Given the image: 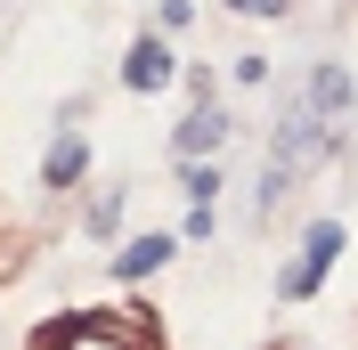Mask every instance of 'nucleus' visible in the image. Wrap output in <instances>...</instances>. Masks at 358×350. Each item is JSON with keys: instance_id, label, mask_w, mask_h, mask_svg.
Listing matches in <instances>:
<instances>
[{"instance_id": "nucleus-1", "label": "nucleus", "mask_w": 358, "mask_h": 350, "mask_svg": "<svg viewBox=\"0 0 358 350\" xmlns=\"http://www.w3.org/2000/svg\"><path fill=\"white\" fill-rule=\"evenodd\" d=\"M317 163H334V122H317L310 106H293L285 122H277V147H268V163H261V212L285 196L293 179H310Z\"/></svg>"}, {"instance_id": "nucleus-6", "label": "nucleus", "mask_w": 358, "mask_h": 350, "mask_svg": "<svg viewBox=\"0 0 358 350\" xmlns=\"http://www.w3.org/2000/svg\"><path fill=\"white\" fill-rule=\"evenodd\" d=\"M82 172H90V139H82V131H57L49 155H41V188H73Z\"/></svg>"}, {"instance_id": "nucleus-3", "label": "nucleus", "mask_w": 358, "mask_h": 350, "mask_svg": "<svg viewBox=\"0 0 358 350\" xmlns=\"http://www.w3.org/2000/svg\"><path fill=\"white\" fill-rule=\"evenodd\" d=\"M342 220H317L310 237H301V261H285V277H277V293H285V302H301V293H317V277H326V269L342 261Z\"/></svg>"}, {"instance_id": "nucleus-7", "label": "nucleus", "mask_w": 358, "mask_h": 350, "mask_svg": "<svg viewBox=\"0 0 358 350\" xmlns=\"http://www.w3.org/2000/svg\"><path fill=\"white\" fill-rule=\"evenodd\" d=\"M220 139H228V114H220V106H196V114H187V122L171 131V147L187 155V163H196V155H212Z\"/></svg>"}, {"instance_id": "nucleus-4", "label": "nucleus", "mask_w": 358, "mask_h": 350, "mask_svg": "<svg viewBox=\"0 0 358 350\" xmlns=\"http://www.w3.org/2000/svg\"><path fill=\"white\" fill-rule=\"evenodd\" d=\"M350 98H358L350 66H310V114H317V122H334V131H342V114H350Z\"/></svg>"}, {"instance_id": "nucleus-2", "label": "nucleus", "mask_w": 358, "mask_h": 350, "mask_svg": "<svg viewBox=\"0 0 358 350\" xmlns=\"http://www.w3.org/2000/svg\"><path fill=\"white\" fill-rule=\"evenodd\" d=\"M147 318H155V309H138V326L122 309H73V318H49V326L33 334V350H155Z\"/></svg>"}, {"instance_id": "nucleus-9", "label": "nucleus", "mask_w": 358, "mask_h": 350, "mask_svg": "<svg viewBox=\"0 0 358 350\" xmlns=\"http://www.w3.org/2000/svg\"><path fill=\"white\" fill-rule=\"evenodd\" d=\"M179 188H187V204H212V188H220V172H212V163H187V172H179Z\"/></svg>"}, {"instance_id": "nucleus-8", "label": "nucleus", "mask_w": 358, "mask_h": 350, "mask_svg": "<svg viewBox=\"0 0 358 350\" xmlns=\"http://www.w3.org/2000/svg\"><path fill=\"white\" fill-rule=\"evenodd\" d=\"M171 261V237H138V244H122V253H114V277H155V269Z\"/></svg>"}, {"instance_id": "nucleus-10", "label": "nucleus", "mask_w": 358, "mask_h": 350, "mask_svg": "<svg viewBox=\"0 0 358 350\" xmlns=\"http://www.w3.org/2000/svg\"><path fill=\"white\" fill-rule=\"evenodd\" d=\"M220 8H236V17H285V0H220Z\"/></svg>"}, {"instance_id": "nucleus-5", "label": "nucleus", "mask_w": 358, "mask_h": 350, "mask_svg": "<svg viewBox=\"0 0 358 350\" xmlns=\"http://www.w3.org/2000/svg\"><path fill=\"white\" fill-rule=\"evenodd\" d=\"M171 74H179V66H171V49H163V41H138L131 57H122V90H138V98H155Z\"/></svg>"}]
</instances>
